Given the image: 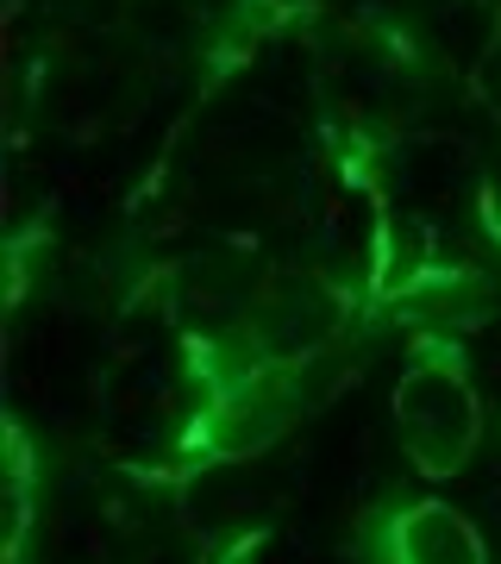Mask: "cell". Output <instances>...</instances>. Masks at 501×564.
Returning <instances> with one entry per match:
<instances>
[{"label": "cell", "mask_w": 501, "mask_h": 564, "mask_svg": "<svg viewBox=\"0 0 501 564\" xmlns=\"http://www.w3.org/2000/svg\"><path fill=\"white\" fill-rule=\"evenodd\" d=\"M389 421H395L407 464L426 484H451V477H464L477 464L482 395L470 383V364H464L458 339H445V333L414 339V351H407V364L395 377V395H389Z\"/></svg>", "instance_id": "cell-1"}, {"label": "cell", "mask_w": 501, "mask_h": 564, "mask_svg": "<svg viewBox=\"0 0 501 564\" xmlns=\"http://www.w3.org/2000/svg\"><path fill=\"white\" fill-rule=\"evenodd\" d=\"M258 13H295V7H314V0H251Z\"/></svg>", "instance_id": "cell-4"}, {"label": "cell", "mask_w": 501, "mask_h": 564, "mask_svg": "<svg viewBox=\"0 0 501 564\" xmlns=\"http://www.w3.org/2000/svg\"><path fill=\"white\" fill-rule=\"evenodd\" d=\"M451 7H482V0H451Z\"/></svg>", "instance_id": "cell-5"}, {"label": "cell", "mask_w": 501, "mask_h": 564, "mask_svg": "<svg viewBox=\"0 0 501 564\" xmlns=\"http://www.w3.org/2000/svg\"><path fill=\"white\" fill-rule=\"evenodd\" d=\"M363 558L370 564H489L477 521L445 496L389 502L363 521Z\"/></svg>", "instance_id": "cell-2"}, {"label": "cell", "mask_w": 501, "mask_h": 564, "mask_svg": "<svg viewBox=\"0 0 501 564\" xmlns=\"http://www.w3.org/2000/svg\"><path fill=\"white\" fill-rule=\"evenodd\" d=\"M470 88H477V101L489 107V120L501 126V25L489 32V44H482L477 69H470Z\"/></svg>", "instance_id": "cell-3"}]
</instances>
